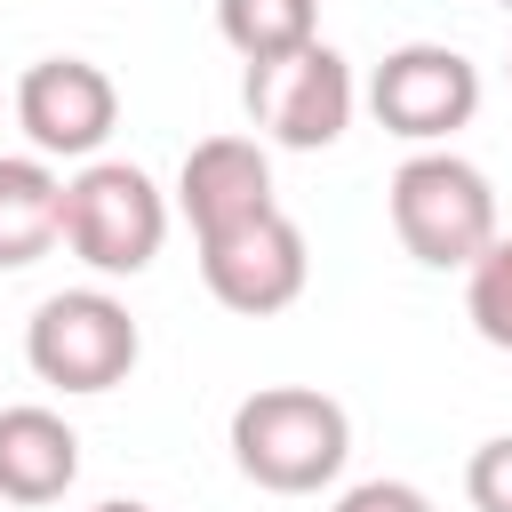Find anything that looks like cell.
<instances>
[{"mask_svg": "<svg viewBox=\"0 0 512 512\" xmlns=\"http://www.w3.org/2000/svg\"><path fill=\"white\" fill-rule=\"evenodd\" d=\"M368 112L376 128H392L400 144L432 152L456 128H472L480 112V64L448 40H400L376 72H368Z\"/></svg>", "mask_w": 512, "mask_h": 512, "instance_id": "obj_5", "label": "cell"}, {"mask_svg": "<svg viewBox=\"0 0 512 512\" xmlns=\"http://www.w3.org/2000/svg\"><path fill=\"white\" fill-rule=\"evenodd\" d=\"M8 112L40 160H96L104 136L120 128V88L88 56H40V64H24Z\"/></svg>", "mask_w": 512, "mask_h": 512, "instance_id": "obj_7", "label": "cell"}, {"mask_svg": "<svg viewBox=\"0 0 512 512\" xmlns=\"http://www.w3.org/2000/svg\"><path fill=\"white\" fill-rule=\"evenodd\" d=\"M384 208H392L400 248H408L416 264H432V272H472V256L496 240V192H488V176H480L464 152H448V144L408 152V160L392 168Z\"/></svg>", "mask_w": 512, "mask_h": 512, "instance_id": "obj_2", "label": "cell"}, {"mask_svg": "<svg viewBox=\"0 0 512 512\" xmlns=\"http://www.w3.org/2000/svg\"><path fill=\"white\" fill-rule=\"evenodd\" d=\"M496 8H512V0H496Z\"/></svg>", "mask_w": 512, "mask_h": 512, "instance_id": "obj_17", "label": "cell"}, {"mask_svg": "<svg viewBox=\"0 0 512 512\" xmlns=\"http://www.w3.org/2000/svg\"><path fill=\"white\" fill-rule=\"evenodd\" d=\"M176 208L192 224V240H216L248 216H272V160L256 136H200L176 168Z\"/></svg>", "mask_w": 512, "mask_h": 512, "instance_id": "obj_9", "label": "cell"}, {"mask_svg": "<svg viewBox=\"0 0 512 512\" xmlns=\"http://www.w3.org/2000/svg\"><path fill=\"white\" fill-rule=\"evenodd\" d=\"M464 312H472V328H480L496 352H512V232H496V240L472 256V272H464Z\"/></svg>", "mask_w": 512, "mask_h": 512, "instance_id": "obj_13", "label": "cell"}, {"mask_svg": "<svg viewBox=\"0 0 512 512\" xmlns=\"http://www.w3.org/2000/svg\"><path fill=\"white\" fill-rule=\"evenodd\" d=\"M240 104H248V120H256L264 144H280V152H328L352 128V64L328 40H312V48L280 56V64H248Z\"/></svg>", "mask_w": 512, "mask_h": 512, "instance_id": "obj_6", "label": "cell"}, {"mask_svg": "<svg viewBox=\"0 0 512 512\" xmlns=\"http://www.w3.org/2000/svg\"><path fill=\"white\" fill-rule=\"evenodd\" d=\"M72 480H80V432L40 400L0 408V504H56Z\"/></svg>", "mask_w": 512, "mask_h": 512, "instance_id": "obj_10", "label": "cell"}, {"mask_svg": "<svg viewBox=\"0 0 512 512\" xmlns=\"http://www.w3.org/2000/svg\"><path fill=\"white\" fill-rule=\"evenodd\" d=\"M168 240V192L136 168V160H80V176H64V248L104 272V280H136Z\"/></svg>", "mask_w": 512, "mask_h": 512, "instance_id": "obj_3", "label": "cell"}, {"mask_svg": "<svg viewBox=\"0 0 512 512\" xmlns=\"http://www.w3.org/2000/svg\"><path fill=\"white\" fill-rule=\"evenodd\" d=\"M200 280H208V296L224 312H248V320L288 312L304 296V280H312V256H304L296 216L272 208V216H248V224L200 240Z\"/></svg>", "mask_w": 512, "mask_h": 512, "instance_id": "obj_8", "label": "cell"}, {"mask_svg": "<svg viewBox=\"0 0 512 512\" xmlns=\"http://www.w3.org/2000/svg\"><path fill=\"white\" fill-rule=\"evenodd\" d=\"M96 512H152V504H128V496H112V504H96Z\"/></svg>", "mask_w": 512, "mask_h": 512, "instance_id": "obj_16", "label": "cell"}, {"mask_svg": "<svg viewBox=\"0 0 512 512\" xmlns=\"http://www.w3.org/2000/svg\"><path fill=\"white\" fill-rule=\"evenodd\" d=\"M336 512H432V496L416 480H360L336 496Z\"/></svg>", "mask_w": 512, "mask_h": 512, "instance_id": "obj_15", "label": "cell"}, {"mask_svg": "<svg viewBox=\"0 0 512 512\" xmlns=\"http://www.w3.org/2000/svg\"><path fill=\"white\" fill-rule=\"evenodd\" d=\"M352 456V416L344 400L312 392V384H264L232 408V464L272 488V496H312L344 472Z\"/></svg>", "mask_w": 512, "mask_h": 512, "instance_id": "obj_1", "label": "cell"}, {"mask_svg": "<svg viewBox=\"0 0 512 512\" xmlns=\"http://www.w3.org/2000/svg\"><path fill=\"white\" fill-rule=\"evenodd\" d=\"M64 240V176L40 152H0V272L40 264Z\"/></svg>", "mask_w": 512, "mask_h": 512, "instance_id": "obj_11", "label": "cell"}, {"mask_svg": "<svg viewBox=\"0 0 512 512\" xmlns=\"http://www.w3.org/2000/svg\"><path fill=\"white\" fill-rule=\"evenodd\" d=\"M464 496H472V512H512V432H496V440L472 448Z\"/></svg>", "mask_w": 512, "mask_h": 512, "instance_id": "obj_14", "label": "cell"}, {"mask_svg": "<svg viewBox=\"0 0 512 512\" xmlns=\"http://www.w3.org/2000/svg\"><path fill=\"white\" fill-rule=\"evenodd\" d=\"M136 352H144V336H136V320H128V304L112 288H64V296H48L24 320V360L56 392H112V384H128Z\"/></svg>", "mask_w": 512, "mask_h": 512, "instance_id": "obj_4", "label": "cell"}, {"mask_svg": "<svg viewBox=\"0 0 512 512\" xmlns=\"http://www.w3.org/2000/svg\"><path fill=\"white\" fill-rule=\"evenodd\" d=\"M216 32L240 64H280L320 40V0H216Z\"/></svg>", "mask_w": 512, "mask_h": 512, "instance_id": "obj_12", "label": "cell"}]
</instances>
